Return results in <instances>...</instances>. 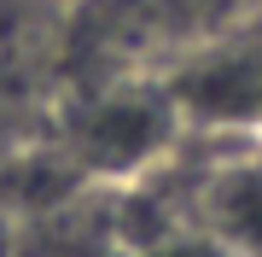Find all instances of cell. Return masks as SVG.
Masks as SVG:
<instances>
[{
	"instance_id": "cell-1",
	"label": "cell",
	"mask_w": 262,
	"mask_h": 257,
	"mask_svg": "<svg viewBox=\"0 0 262 257\" xmlns=\"http://www.w3.org/2000/svg\"><path fill=\"white\" fill-rule=\"evenodd\" d=\"M175 123H181L175 88L117 82V88H99L88 105H76V117L64 129V158L88 175L128 181L169 152Z\"/></svg>"
},
{
	"instance_id": "cell-3",
	"label": "cell",
	"mask_w": 262,
	"mask_h": 257,
	"mask_svg": "<svg viewBox=\"0 0 262 257\" xmlns=\"http://www.w3.org/2000/svg\"><path fill=\"white\" fill-rule=\"evenodd\" d=\"M198 94H175L181 105H204V111H227V117H262V35L256 41H233L215 47L210 58H198Z\"/></svg>"
},
{
	"instance_id": "cell-2",
	"label": "cell",
	"mask_w": 262,
	"mask_h": 257,
	"mask_svg": "<svg viewBox=\"0 0 262 257\" xmlns=\"http://www.w3.org/2000/svg\"><path fill=\"white\" fill-rule=\"evenodd\" d=\"M204 228L227 257H262V158H233L222 164L204 193Z\"/></svg>"
}]
</instances>
